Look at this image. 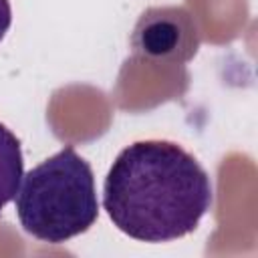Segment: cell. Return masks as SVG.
Masks as SVG:
<instances>
[{
    "label": "cell",
    "instance_id": "1",
    "mask_svg": "<svg viewBox=\"0 0 258 258\" xmlns=\"http://www.w3.org/2000/svg\"><path fill=\"white\" fill-rule=\"evenodd\" d=\"M212 204L208 171L181 145L165 139L125 147L103 183V208L113 226L149 244L191 234Z\"/></svg>",
    "mask_w": 258,
    "mask_h": 258
},
{
    "label": "cell",
    "instance_id": "2",
    "mask_svg": "<svg viewBox=\"0 0 258 258\" xmlns=\"http://www.w3.org/2000/svg\"><path fill=\"white\" fill-rule=\"evenodd\" d=\"M14 204L22 230L48 244L87 232L99 218L93 169L73 145L22 175Z\"/></svg>",
    "mask_w": 258,
    "mask_h": 258
},
{
    "label": "cell",
    "instance_id": "3",
    "mask_svg": "<svg viewBox=\"0 0 258 258\" xmlns=\"http://www.w3.org/2000/svg\"><path fill=\"white\" fill-rule=\"evenodd\" d=\"M131 44L149 58L187 60L196 52L198 36L183 8H149L135 24Z\"/></svg>",
    "mask_w": 258,
    "mask_h": 258
},
{
    "label": "cell",
    "instance_id": "4",
    "mask_svg": "<svg viewBox=\"0 0 258 258\" xmlns=\"http://www.w3.org/2000/svg\"><path fill=\"white\" fill-rule=\"evenodd\" d=\"M24 175V157L20 139L0 123V210L18 194Z\"/></svg>",
    "mask_w": 258,
    "mask_h": 258
},
{
    "label": "cell",
    "instance_id": "5",
    "mask_svg": "<svg viewBox=\"0 0 258 258\" xmlns=\"http://www.w3.org/2000/svg\"><path fill=\"white\" fill-rule=\"evenodd\" d=\"M12 24V8L8 0H0V42L4 40L8 28Z\"/></svg>",
    "mask_w": 258,
    "mask_h": 258
}]
</instances>
